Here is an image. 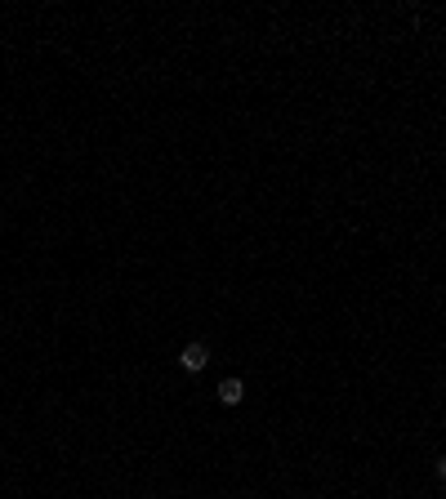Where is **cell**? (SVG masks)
<instances>
[{
    "instance_id": "4",
    "label": "cell",
    "mask_w": 446,
    "mask_h": 499,
    "mask_svg": "<svg viewBox=\"0 0 446 499\" xmlns=\"http://www.w3.org/2000/svg\"><path fill=\"white\" fill-rule=\"evenodd\" d=\"M442 388H446V384H442Z\"/></svg>"
},
{
    "instance_id": "1",
    "label": "cell",
    "mask_w": 446,
    "mask_h": 499,
    "mask_svg": "<svg viewBox=\"0 0 446 499\" xmlns=\"http://www.w3.org/2000/svg\"><path fill=\"white\" fill-rule=\"evenodd\" d=\"M179 365H184V370H206V365H210V348L206 343H188L184 348V353H179Z\"/></svg>"
},
{
    "instance_id": "2",
    "label": "cell",
    "mask_w": 446,
    "mask_h": 499,
    "mask_svg": "<svg viewBox=\"0 0 446 499\" xmlns=\"http://www.w3.org/2000/svg\"><path fill=\"white\" fill-rule=\"evenodd\" d=\"M241 397H245V384H241V379H223V384H219V402H223V406H241Z\"/></svg>"
},
{
    "instance_id": "3",
    "label": "cell",
    "mask_w": 446,
    "mask_h": 499,
    "mask_svg": "<svg viewBox=\"0 0 446 499\" xmlns=\"http://www.w3.org/2000/svg\"><path fill=\"white\" fill-rule=\"evenodd\" d=\"M437 477H442V481H446V459H437Z\"/></svg>"
}]
</instances>
